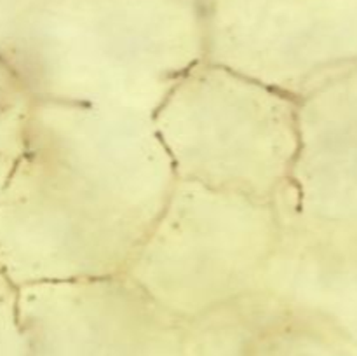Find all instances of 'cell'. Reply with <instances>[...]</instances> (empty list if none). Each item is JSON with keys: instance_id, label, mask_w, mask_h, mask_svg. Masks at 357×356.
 <instances>
[{"instance_id": "7a4b0ae2", "label": "cell", "mask_w": 357, "mask_h": 356, "mask_svg": "<svg viewBox=\"0 0 357 356\" xmlns=\"http://www.w3.org/2000/svg\"><path fill=\"white\" fill-rule=\"evenodd\" d=\"M6 51L33 100L153 115L204 61V23L174 3H75L45 14Z\"/></svg>"}, {"instance_id": "6da1fadb", "label": "cell", "mask_w": 357, "mask_h": 356, "mask_svg": "<svg viewBox=\"0 0 357 356\" xmlns=\"http://www.w3.org/2000/svg\"><path fill=\"white\" fill-rule=\"evenodd\" d=\"M174 184L152 115L35 100L0 191V272L16 288L126 274Z\"/></svg>"}, {"instance_id": "277c9868", "label": "cell", "mask_w": 357, "mask_h": 356, "mask_svg": "<svg viewBox=\"0 0 357 356\" xmlns=\"http://www.w3.org/2000/svg\"><path fill=\"white\" fill-rule=\"evenodd\" d=\"M178 180L279 202L298 150V101L201 61L152 115Z\"/></svg>"}, {"instance_id": "3957f363", "label": "cell", "mask_w": 357, "mask_h": 356, "mask_svg": "<svg viewBox=\"0 0 357 356\" xmlns=\"http://www.w3.org/2000/svg\"><path fill=\"white\" fill-rule=\"evenodd\" d=\"M282 227L278 202L176 178L126 274L190 323L264 292Z\"/></svg>"}]
</instances>
